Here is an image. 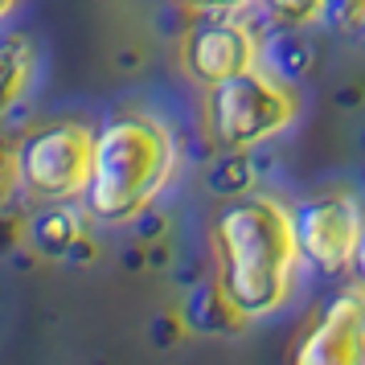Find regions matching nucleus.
<instances>
[{"instance_id":"nucleus-11","label":"nucleus","mask_w":365,"mask_h":365,"mask_svg":"<svg viewBox=\"0 0 365 365\" xmlns=\"http://www.w3.org/2000/svg\"><path fill=\"white\" fill-rule=\"evenodd\" d=\"M181 4L189 13H197V17H238L255 0H181Z\"/></svg>"},{"instance_id":"nucleus-8","label":"nucleus","mask_w":365,"mask_h":365,"mask_svg":"<svg viewBox=\"0 0 365 365\" xmlns=\"http://www.w3.org/2000/svg\"><path fill=\"white\" fill-rule=\"evenodd\" d=\"M34 70H37V53L29 46V37H21V34L0 37V119L29 95Z\"/></svg>"},{"instance_id":"nucleus-1","label":"nucleus","mask_w":365,"mask_h":365,"mask_svg":"<svg viewBox=\"0 0 365 365\" xmlns=\"http://www.w3.org/2000/svg\"><path fill=\"white\" fill-rule=\"evenodd\" d=\"M210 247L217 267V299L238 324L263 320L287 304L304 250L296 214L283 201L263 193L230 201L210 226Z\"/></svg>"},{"instance_id":"nucleus-6","label":"nucleus","mask_w":365,"mask_h":365,"mask_svg":"<svg viewBox=\"0 0 365 365\" xmlns=\"http://www.w3.org/2000/svg\"><path fill=\"white\" fill-rule=\"evenodd\" d=\"M181 70L197 86H217L259 66V41L238 17H201L181 37Z\"/></svg>"},{"instance_id":"nucleus-5","label":"nucleus","mask_w":365,"mask_h":365,"mask_svg":"<svg viewBox=\"0 0 365 365\" xmlns=\"http://www.w3.org/2000/svg\"><path fill=\"white\" fill-rule=\"evenodd\" d=\"M296 230L304 263H312L320 275H345L357 267V250L365 238L361 201L349 189H329L296 210Z\"/></svg>"},{"instance_id":"nucleus-2","label":"nucleus","mask_w":365,"mask_h":365,"mask_svg":"<svg viewBox=\"0 0 365 365\" xmlns=\"http://www.w3.org/2000/svg\"><path fill=\"white\" fill-rule=\"evenodd\" d=\"M177 173V140L148 111H119L95 140V173L86 185V214L119 226L165 193Z\"/></svg>"},{"instance_id":"nucleus-7","label":"nucleus","mask_w":365,"mask_h":365,"mask_svg":"<svg viewBox=\"0 0 365 365\" xmlns=\"http://www.w3.org/2000/svg\"><path fill=\"white\" fill-rule=\"evenodd\" d=\"M287 365H365V287L332 296L296 336Z\"/></svg>"},{"instance_id":"nucleus-9","label":"nucleus","mask_w":365,"mask_h":365,"mask_svg":"<svg viewBox=\"0 0 365 365\" xmlns=\"http://www.w3.org/2000/svg\"><path fill=\"white\" fill-rule=\"evenodd\" d=\"M29 238H34V247L46 250L50 259H62V255H66L78 238H86V234H83V222L70 214V210H62V205H58V210H50V214L37 217Z\"/></svg>"},{"instance_id":"nucleus-10","label":"nucleus","mask_w":365,"mask_h":365,"mask_svg":"<svg viewBox=\"0 0 365 365\" xmlns=\"http://www.w3.org/2000/svg\"><path fill=\"white\" fill-rule=\"evenodd\" d=\"M267 13L283 25H316L329 13V0H263Z\"/></svg>"},{"instance_id":"nucleus-4","label":"nucleus","mask_w":365,"mask_h":365,"mask_svg":"<svg viewBox=\"0 0 365 365\" xmlns=\"http://www.w3.org/2000/svg\"><path fill=\"white\" fill-rule=\"evenodd\" d=\"M95 140L99 132L78 119H58L29 132L17 144V181L34 201L66 205L86 197V185L95 173Z\"/></svg>"},{"instance_id":"nucleus-3","label":"nucleus","mask_w":365,"mask_h":365,"mask_svg":"<svg viewBox=\"0 0 365 365\" xmlns=\"http://www.w3.org/2000/svg\"><path fill=\"white\" fill-rule=\"evenodd\" d=\"M299 119V95L267 70H247L226 83L205 86L201 123L222 152H250L283 135Z\"/></svg>"},{"instance_id":"nucleus-12","label":"nucleus","mask_w":365,"mask_h":365,"mask_svg":"<svg viewBox=\"0 0 365 365\" xmlns=\"http://www.w3.org/2000/svg\"><path fill=\"white\" fill-rule=\"evenodd\" d=\"M13 9H17V0H0V21L9 17V13H13Z\"/></svg>"},{"instance_id":"nucleus-14","label":"nucleus","mask_w":365,"mask_h":365,"mask_svg":"<svg viewBox=\"0 0 365 365\" xmlns=\"http://www.w3.org/2000/svg\"><path fill=\"white\" fill-rule=\"evenodd\" d=\"M361 41H365V29H361Z\"/></svg>"},{"instance_id":"nucleus-13","label":"nucleus","mask_w":365,"mask_h":365,"mask_svg":"<svg viewBox=\"0 0 365 365\" xmlns=\"http://www.w3.org/2000/svg\"><path fill=\"white\" fill-rule=\"evenodd\" d=\"M357 267H361V279H365V238H361V250H357Z\"/></svg>"}]
</instances>
